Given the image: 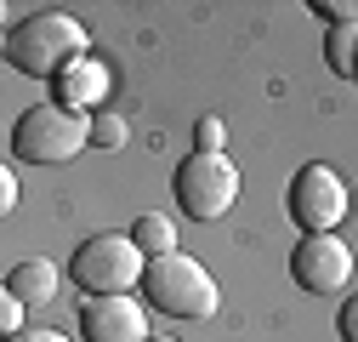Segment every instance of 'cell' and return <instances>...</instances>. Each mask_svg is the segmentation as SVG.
Instances as JSON below:
<instances>
[{"mask_svg":"<svg viewBox=\"0 0 358 342\" xmlns=\"http://www.w3.org/2000/svg\"><path fill=\"white\" fill-rule=\"evenodd\" d=\"M80 331H85V342H143L148 320H143L137 296H85Z\"/></svg>","mask_w":358,"mask_h":342,"instance_id":"obj_8","label":"cell"},{"mask_svg":"<svg viewBox=\"0 0 358 342\" xmlns=\"http://www.w3.org/2000/svg\"><path fill=\"white\" fill-rule=\"evenodd\" d=\"M313 12H319V18H330V29L358 18V6H352V0H313Z\"/></svg>","mask_w":358,"mask_h":342,"instance_id":"obj_16","label":"cell"},{"mask_svg":"<svg viewBox=\"0 0 358 342\" xmlns=\"http://www.w3.org/2000/svg\"><path fill=\"white\" fill-rule=\"evenodd\" d=\"M92 143V120H80L57 103H34L23 109V120L12 125V154L29 165H63Z\"/></svg>","mask_w":358,"mask_h":342,"instance_id":"obj_3","label":"cell"},{"mask_svg":"<svg viewBox=\"0 0 358 342\" xmlns=\"http://www.w3.org/2000/svg\"><path fill=\"white\" fill-rule=\"evenodd\" d=\"M143 342H176V336H143Z\"/></svg>","mask_w":358,"mask_h":342,"instance_id":"obj_20","label":"cell"},{"mask_svg":"<svg viewBox=\"0 0 358 342\" xmlns=\"http://www.w3.org/2000/svg\"><path fill=\"white\" fill-rule=\"evenodd\" d=\"M336 331H341V342H358V308H352V303H341V320H336Z\"/></svg>","mask_w":358,"mask_h":342,"instance_id":"obj_19","label":"cell"},{"mask_svg":"<svg viewBox=\"0 0 358 342\" xmlns=\"http://www.w3.org/2000/svg\"><path fill=\"white\" fill-rule=\"evenodd\" d=\"M352 40H358V23H336L324 34V57H330V69L341 80H352Z\"/></svg>","mask_w":358,"mask_h":342,"instance_id":"obj_12","label":"cell"},{"mask_svg":"<svg viewBox=\"0 0 358 342\" xmlns=\"http://www.w3.org/2000/svg\"><path fill=\"white\" fill-rule=\"evenodd\" d=\"M125 137H131L125 114H92V143L97 149H125Z\"/></svg>","mask_w":358,"mask_h":342,"instance_id":"obj_13","label":"cell"},{"mask_svg":"<svg viewBox=\"0 0 358 342\" xmlns=\"http://www.w3.org/2000/svg\"><path fill=\"white\" fill-rule=\"evenodd\" d=\"M0 57H6L17 74L57 80L74 57H85V29L69 12H29V18H17L6 34H0Z\"/></svg>","mask_w":358,"mask_h":342,"instance_id":"obj_1","label":"cell"},{"mask_svg":"<svg viewBox=\"0 0 358 342\" xmlns=\"http://www.w3.org/2000/svg\"><path fill=\"white\" fill-rule=\"evenodd\" d=\"M131 245L143 251V263L148 256H165V251H176V223L171 217H159V211H143L137 223H131V234H125Z\"/></svg>","mask_w":358,"mask_h":342,"instance_id":"obj_11","label":"cell"},{"mask_svg":"<svg viewBox=\"0 0 358 342\" xmlns=\"http://www.w3.org/2000/svg\"><path fill=\"white\" fill-rule=\"evenodd\" d=\"M52 97H57V109L92 120L97 103L108 97V69H103V57H74V63L52 80Z\"/></svg>","mask_w":358,"mask_h":342,"instance_id":"obj_9","label":"cell"},{"mask_svg":"<svg viewBox=\"0 0 358 342\" xmlns=\"http://www.w3.org/2000/svg\"><path fill=\"white\" fill-rule=\"evenodd\" d=\"M6 291L17 296V308H40L57 296V263H46V256H29V263H17L6 274Z\"/></svg>","mask_w":358,"mask_h":342,"instance_id":"obj_10","label":"cell"},{"mask_svg":"<svg viewBox=\"0 0 358 342\" xmlns=\"http://www.w3.org/2000/svg\"><path fill=\"white\" fill-rule=\"evenodd\" d=\"M12 205H17V177L6 171V160H0V217H6Z\"/></svg>","mask_w":358,"mask_h":342,"instance_id":"obj_18","label":"cell"},{"mask_svg":"<svg viewBox=\"0 0 358 342\" xmlns=\"http://www.w3.org/2000/svg\"><path fill=\"white\" fill-rule=\"evenodd\" d=\"M17 325H23V308H17V296L6 291V280H0V342H6Z\"/></svg>","mask_w":358,"mask_h":342,"instance_id":"obj_15","label":"cell"},{"mask_svg":"<svg viewBox=\"0 0 358 342\" xmlns=\"http://www.w3.org/2000/svg\"><path fill=\"white\" fill-rule=\"evenodd\" d=\"M176 205L188 211L194 223H216L228 217L234 200H239V165L228 154H188L176 165Z\"/></svg>","mask_w":358,"mask_h":342,"instance_id":"obj_4","label":"cell"},{"mask_svg":"<svg viewBox=\"0 0 358 342\" xmlns=\"http://www.w3.org/2000/svg\"><path fill=\"white\" fill-rule=\"evenodd\" d=\"M143 303L171 314V320H210L222 308V291L210 280L205 263H194L188 251H165V256H148L143 263Z\"/></svg>","mask_w":358,"mask_h":342,"instance_id":"obj_2","label":"cell"},{"mask_svg":"<svg viewBox=\"0 0 358 342\" xmlns=\"http://www.w3.org/2000/svg\"><path fill=\"white\" fill-rule=\"evenodd\" d=\"M194 154H222V120L216 114H205L194 125Z\"/></svg>","mask_w":358,"mask_h":342,"instance_id":"obj_14","label":"cell"},{"mask_svg":"<svg viewBox=\"0 0 358 342\" xmlns=\"http://www.w3.org/2000/svg\"><path fill=\"white\" fill-rule=\"evenodd\" d=\"M69 274L92 296H131V285L143 280V251L131 245L125 234H97V240H85L74 251Z\"/></svg>","mask_w":358,"mask_h":342,"instance_id":"obj_5","label":"cell"},{"mask_svg":"<svg viewBox=\"0 0 358 342\" xmlns=\"http://www.w3.org/2000/svg\"><path fill=\"white\" fill-rule=\"evenodd\" d=\"M6 342H69L63 331H52V325H17Z\"/></svg>","mask_w":358,"mask_h":342,"instance_id":"obj_17","label":"cell"},{"mask_svg":"<svg viewBox=\"0 0 358 342\" xmlns=\"http://www.w3.org/2000/svg\"><path fill=\"white\" fill-rule=\"evenodd\" d=\"M290 217L301 223V234H336V223L347 217V183L324 160H307L290 177Z\"/></svg>","mask_w":358,"mask_h":342,"instance_id":"obj_6","label":"cell"},{"mask_svg":"<svg viewBox=\"0 0 358 342\" xmlns=\"http://www.w3.org/2000/svg\"><path fill=\"white\" fill-rule=\"evenodd\" d=\"M290 280L313 296H330V291H347L352 280V245L336 240V234H307L296 240L290 251Z\"/></svg>","mask_w":358,"mask_h":342,"instance_id":"obj_7","label":"cell"}]
</instances>
